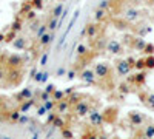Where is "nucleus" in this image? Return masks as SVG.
<instances>
[{
  "label": "nucleus",
  "mask_w": 154,
  "mask_h": 139,
  "mask_svg": "<svg viewBox=\"0 0 154 139\" xmlns=\"http://www.w3.org/2000/svg\"><path fill=\"white\" fill-rule=\"evenodd\" d=\"M134 3H143V2H147V0H133Z\"/></svg>",
  "instance_id": "60"
},
{
  "label": "nucleus",
  "mask_w": 154,
  "mask_h": 139,
  "mask_svg": "<svg viewBox=\"0 0 154 139\" xmlns=\"http://www.w3.org/2000/svg\"><path fill=\"white\" fill-rule=\"evenodd\" d=\"M133 68H136V70H139V71H142L143 68H145V59L142 57V59H137L134 62V67Z\"/></svg>",
  "instance_id": "36"
},
{
  "label": "nucleus",
  "mask_w": 154,
  "mask_h": 139,
  "mask_svg": "<svg viewBox=\"0 0 154 139\" xmlns=\"http://www.w3.org/2000/svg\"><path fill=\"white\" fill-rule=\"evenodd\" d=\"M13 46L15 50H25L26 48V39L25 37H15L13 40Z\"/></svg>",
  "instance_id": "20"
},
{
  "label": "nucleus",
  "mask_w": 154,
  "mask_h": 139,
  "mask_svg": "<svg viewBox=\"0 0 154 139\" xmlns=\"http://www.w3.org/2000/svg\"><path fill=\"white\" fill-rule=\"evenodd\" d=\"M143 102H145V105H147V107H150V108H153V110H154V94H148V96H145Z\"/></svg>",
  "instance_id": "31"
},
{
  "label": "nucleus",
  "mask_w": 154,
  "mask_h": 139,
  "mask_svg": "<svg viewBox=\"0 0 154 139\" xmlns=\"http://www.w3.org/2000/svg\"><path fill=\"white\" fill-rule=\"evenodd\" d=\"M62 136H63V138H72V132L63 127V128H62Z\"/></svg>",
  "instance_id": "49"
},
{
  "label": "nucleus",
  "mask_w": 154,
  "mask_h": 139,
  "mask_svg": "<svg viewBox=\"0 0 154 139\" xmlns=\"http://www.w3.org/2000/svg\"><path fill=\"white\" fill-rule=\"evenodd\" d=\"M145 79H147V73L140 71V73L136 74V76L130 77L128 80H130V82H133V83H136V85H143V83H145Z\"/></svg>",
  "instance_id": "16"
},
{
  "label": "nucleus",
  "mask_w": 154,
  "mask_h": 139,
  "mask_svg": "<svg viewBox=\"0 0 154 139\" xmlns=\"http://www.w3.org/2000/svg\"><path fill=\"white\" fill-rule=\"evenodd\" d=\"M63 9H65V8H63V2H62V3H59L56 8L52 9V13H51V17H56V19H59V17H60V14L63 13Z\"/></svg>",
  "instance_id": "25"
},
{
  "label": "nucleus",
  "mask_w": 154,
  "mask_h": 139,
  "mask_svg": "<svg viewBox=\"0 0 154 139\" xmlns=\"http://www.w3.org/2000/svg\"><path fill=\"white\" fill-rule=\"evenodd\" d=\"M46 31H48V25H46V23H43V25H39L37 31H35V37H37V39H39V37H40L42 34H45Z\"/></svg>",
  "instance_id": "32"
},
{
  "label": "nucleus",
  "mask_w": 154,
  "mask_h": 139,
  "mask_svg": "<svg viewBox=\"0 0 154 139\" xmlns=\"http://www.w3.org/2000/svg\"><path fill=\"white\" fill-rule=\"evenodd\" d=\"M123 19L128 23H136L140 19V13L136 8H126L125 13H123Z\"/></svg>",
  "instance_id": "4"
},
{
  "label": "nucleus",
  "mask_w": 154,
  "mask_h": 139,
  "mask_svg": "<svg viewBox=\"0 0 154 139\" xmlns=\"http://www.w3.org/2000/svg\"><path fill=\"white\" fill-rule=\"evenodd\" d=\"M119 91L122 93V94H126V93H130V87L126 85V83H120V85H119Z\"/></svg>",
  "instance_id": "44"
},
{
  "label": "nucleus",
  "mask_w": 154,
  "mask_h": 139,
  "mask_svg": "<svg viewBox=\"0 0 154 139\" xmlns=\"http://www.w3.org/2000/svg\"><path fill=\"white\" fill-rule=\"evenodd\" d=\"M126 62H128V63L131 65V67H134V62H136V59H133V57H128V59H126Z\"/></svg>",
  "instance_id": "55"
},
{
  "label": "nucleus",
  "mask_w": 154,
  "mask_h": 139,
  "mask_svg": "<svg viewBox=\"0 0 154 139\" xmlns=\"http://www.w3.org/2000/svg\"><path fill=\"white\" fill-rule=\"evenodd\" d=\"M145 45H147V42L143 40V37H136V39L133 40V48L136 50V51H143V48H145Z\"/></svg>",
  "instance_id": "19"
},
{
  "label": "nucleus",
  "mask_w": 154,
  "mask_h": 139,
  "mask_svg": "<svg viewBox=\"0 0 154 139\" xmlns=\"http://www.w3.org/2000/svg\"><path fill=\"white\" fill-rule=\"evenodd\" d=\"M45 114H48V110L45 108V105H39L37 107V116H45Z\"/></svg>",
  "instance_id": "43"
},
{
  "label": "nucleus",
  "mask_w": 154,
  "mask_h": 139,
  "mask_svg": "<svg viewBox=\"0 0 154 139\" xmlns=\"http://www.w3.org/2000/svg\"><path fill=\"white\" fill-rule=\"evenodd\" d=\"M37 40H39V45L45 48V46H49V45L54 42V34H52V31H51V33H48V31H46L45 34H42Z\"/></svg>",
  "instance_id": "12"
},
{
  "label": "nucleus",
  "mask_w": 154,
  "mask_h": 139,
  "mask_svg": "<svg viewBox=\"0 0 154 139\" xmlns=\"http://www.w3.org/2000/svg\"><path fill=\"white\" fill-rule=\"evenodd\" d=\"M80 99H82V94H79V93H74V91H72L71 94H69V99H68V100H69L71 105H76Z\"/></svg>",
  "instance_id": "26"
},
{
  "label": "nucleus",
  "mask_w": 154,
  "mask_h": 139,
  "mask_svg": "<svg viewBox=\"0 0 154 139\" xmlns=\"http://www.w3.org/2000/svg\"><path fill=\"white\" fill-rule=\"evenodd\" d=\"M48 99H51V93H48V91H43V93H40V100H42V102L48 100Z\"/></svg>",
  "instance_id": "48"
},
{
  "label": "nucleus",
  "mask_w": 154,
  "mask_h": 139,
  "mask_svg": "<svg viewBox=\"0 0 154 139\" xmlns=\"http://www.w3.org/2000/svg\"><path fill=\"white\" fill-rule=\"evenodd\" d=\"M99 25H97V22H94V23H88L86 25V37L89 40H94V39H97L99 37Z\"/></svg>",
  "instance_id": "9"
},
{
  "label": "nucleus",
  "mask_w": 154,
  "mask_h": 139,
  "mask_svg": "<svg viewBox=\"0 0 154 139\" xmlns=\"http://www.w3.org/2000/svg\"><path fill=\"white\" fill-rule=\"evenodd\" d=\"M133 40H134V39H133L131 36H125V43H131V45H133Z\"/></svg>",
  "instance_id": "54"
},
{
  "label": "nucleus",
  "mask_w": 154,
  "mask_h": 139,
  "mask_svg": "<svg viewBox=\"0 0 154 139\" xmlns=\"http://www.w3.org/2000/svg\"><path fill=\"white\" fill-rule=\"evenodd\" d=\"M131 70H133V67L126 60H117L116 62V71L119 76H126V74H130Z\"/></svg>",
  "instance_id": "6"
},
{
  "label": "nucleus",
  "mask_w": 154,
  "mask_h": 139,
  "mask_svg": "<svg viewBox=\"0 0 154 139\" xmlns=\"http://www.w3.org/2000/svg\"><path fill=\"white\" fill-rule=\"evenodd\" d=\"M14 37H15V31H13V30H11V33L5 34V40H6V42H13V40H14Z\"/></svg>",
  "instance_id": "46"
},
{
  "label": "nucleus",
  "mask_w": 154,
  "mask_h": 139,
  "mask_svg": "<svg viewBox=\"0 0 154 139\" xmlns=\"http://www.w3.org/2000/svg\"><path fill=\"white\" fill-rule=\"evenodd\" d=\"M26 19H28V20H35V13L29 9V11L26 13Z\"/></svg>",
  "instance_id": "50"
},
{
  "label": "nucleus",
  "mask_w": 154,
  "mask_h": 139,
  "mask_svg": "<svg viewBox=\"0 0 154 139\" xmlns=\"http://www.w3.org/2000/svg\"><path fill=\"white\" fill-rule=\"evenodd\" d=\"M113 5L111 0H100V2L97 3V8H102V9H110Z\"/></svg>",
  "instance_id": "33"
},
{
  "label": "nucleus",
  "mask_w": 154,
  "mask_h": 139,
  "mask_svg": "<svg viewBox=\"0 0 154 139\" xmlns=\"http://www.w3.org/2000/svg\"><path fill=\"white\" fill-rule=\"evenodd\" d=\"M54 90H56V88H54V85H52V83H49V85H46V87H45V91H48V93H52Z\"/></svg>",
  "instance_id": "52"
},
{
  "label": "nucleus",
  "mask_w": 154,
  "mask_h": 139,
  "mask_svg": "<svg viewBox=\"0 0 154 139\" xmlns=\"http://www.w3.org/2000/svg\"><path fill=\"white\" fill-rule=\"evenodd\" d=\"M94 40H97V42H96V48H97V50L106 48V43H105V40H102V37H100V39L97 37V39H94Z\"/></svg>",
  "instance_id": "41"
},
{
  "label": "nucleus",
  "mask_w": 154,
  "mask_h": 139,
  "mask_svg": "<svg viewBox=\"0 0 154 139\" xmlns=\"http://www.w3.org/2000/svg\"><path fill=\"white\" fill-rule=\"evenodd\" d=\"M20 110H14V111H11V113H10V116H8V117H10V120H13V122H17V120H19V117H20Z\"/></svg>",
  "instance_id": "34"
},
{
  "label": "nucleus",
  "mask_w": 154,
  "mask_h": 139,
  "mask_svg": "<svg viewBox=\"0 0 154 139\" xmlns=\"http://www.w3.org/2000/svg\"><path fill=\"white\" fill-rule=\"evenodd\" d=\"M35 73H37V70H35V68H32V70H31V73H29V76H31V79H32V77L35 76Z\"/></svg>",
  "instance_id": "58"
},
{
  "label": "nucleus",
  "mask_w": 154,
  "mask_h": 139,
  "mask_svg": "<svg viewBox=\"0 0 154 139\" xmlns=\"http://www.w3.org/2000/svg\"><path fill=\"white\" fill-rule=\"evenodd\" d=\"M66 77H68L69 80H72V79L76 77V71H74V70H71V71H68V73H66Z\"/></svg>",
  "instance_id": "51"
},
{
  "label": "nucleus",
  "mask_w": 154,
  "mask_h": 139,
  "mask_svg": "<svg viewBox=\"0 0 154 139\" xmlns=\"http://www.w3.org/2000/svg\"><path fill=\"white\" fill-rule=\"evenodd\" d=\"M69 108H71V104H69V100H66V99H62V100L56 102V111L60 113V114L69 113Z\"/></svg>",
  "instance_id": "10"
},
{
  "label": "nucleus",
  "mask_w": 154,
  "mask_h": 139,
  "mask_svg": "<svg viewBox=\"0 0 154 139\" xmlns=\"http://www.w3.org/2000/svg\"><path fill=\"white\" fill-rule=\"evenodd\" d=\"M6 63H8L10 68H20L22 63H23V59L20 57V56H17V54H13V56H10V57L6 59Z\"/></svg>",
  "instance_id": "11"
},
{
  "label": "nucleus",
  "mask_w": 154,
  "mask_h": 139,
  "mask_svg": "<svg viewBox=\"0 0 154 139\" xmlns=\"http://www.w3.org/2000/svg\"><path fill=\"white\" fill-rule=\"evenodd\" d=\"M143 136L148 138V139H153L154 138V124H148L143 130Z\"/></svg>",
  "instance_id": "23"
},
{
  "label": "nucleus",
  "mask_w": 154,
  "mask_h": 139,
  "mask_svg": "<svg viewBox=\"0 0 154 139\" xmlns=\"http://www.w3.org/2000/svg\"><path fill=\"white\" fill-rule=\"evenodd\" d=\"M148 33H151V26H147V28H139V30H137V34H139L140 37H145Z\"/></svg>",
  "instance_id": "38"
},
{
  "label": "nucleus",
  "mask_w": 154,
  "mask_h": 139,
  "mask_svg": "<svg viewBox=\"0 0 154 139\" xmlns=\"http://www.w3.org/2000/svg\"><path fill=\"white\" fill-rule=\"evenodd\" d=\"M52 125L56 128H63V127H65V122H63V119L60 116H56V119L52 120Z\"/></svg>",
  "instance_id": "35"
},
{
  "label": "nucleus",
  "mask_w": 154,
  "mask_h": 139,
  "mask_svg": "<svg viewBox=\"0 0 154 139\" xmlns=\"http://www.w3.org/2000/svg\"><path fill=\"white\" fill-rule=\"evenodd\" d=\"M89 108H91V107H89V104H88V102L80 99V100L77 102V104L74 105V113H76L79 117H83V116H86V114H88Z\"/></svg>",
  "instance_id": "5"
},
{
  "label": "nucleus",
  "mask_w": 154,
  "mask_h": 139,
  "mask_svg": "<svg viewBox=\"0 0 154 139\" xmlns=\"http://www.w3.org/2000/svg\"><path fill=\"white\" fill-rule=\"evenodd\" d=\"M62 74H65V70H63V68H59V70H57V76H62Z\"/></svg>",
  "instance_id": "57"
},
{
  "label": "nucleus",
  "mask_w": 154,
  "mask_h": 139,
  "mask_svg": "<svg viewBox=\"0 0 154 139\" xmlns=\"http://www.w3.org/2000/svg\"><path fill=\"white\" fill-rule=\"evenodd\" d=\"M143 51L147 54H153L154 53V45L153 43H147V45H145V48H143Z\"/></svg>",
  "instance_id": "45"
},
{
  "label": "nucleus",
  "mask_w": 154,
  "mask_h": 139,
  "mask_svg": "<svg viewBox=\"0 0 154 139\" xmlns=\"http://www.w3.org/2000/svg\"><path fill=\"white\" fill-rule=\"evenodd\" d=\"M108 17V9H102V8H96L94 9V13H93V19H94V22H102L105 20V19Z\"/></svg>",
  "instance_id": "13"
},
{
  "label": "nucleus",
  "mask_w": 154,
  "mask_h": 139,
  "mask_svg": "<svg viewBox=\"0 0 154 139\" xmlns=\"http://www.w3.org/2000/svg\"><path fill=\"white\" fill-rule=\"evenodd\" d=\"M48 59H49V53L45 51L42 56H40V60H39V65H42V67H45V65L48 63Z\"/></svg>",
  "instance_id": "37"
},
{
  "label": "nucleus",
  "mask_w": 154,
  "mask_h": 139,
  "mask_svg": "<svg viewBox=\"0 0 154 139\" xmlns=\"http://www.w3.org/2000/svg\"><path fill=\"white\" fill-rule=\"evenodd\" d=\"M72 93V88H68V90H65V94H71Z\"/></svg>",
  "instance_id": "59"
},
{
  "label": "nucleus",
  "mask_w": 154,
  "mask_h": 139,
  "mask_svg": "<svg viewBox=\"0 0 154 139\" xmlns=\"http://www.w3.org/2000/svg\"><path fill=\"white\" fill-rule=\"evenodd\" d=\"M35 105V100L31 97V99H26V100H22L20 102V113H26V111H29L32 107Z\"/></svg>",
  "instance_id": "14"
},
{
  "label": "nucleus",
  "mask_w": 154,
  "mask_h": 139,
  "mask_svg": "<svg viewBox=\"0 0 154 139\" xmlns=\"http://www.w3.org/2000/svg\"><path fill=\"white\" fill-rule=\"evenodd\" d=\"M94 74L97 79H108L111 76V67L106 62H100L94 67Z\"/></svg>",
  "instance_id": "1"
},
{
  "label": "nucleus",
  "mask_w": 154,
  "mask_h": 139,
  "mask_svg": "<svg viewBox=\"0 0 154 139\" xmlns=\"http://www.w3.org/2000/svg\"><path fill=\"white\" fill-rule=\"evenodd\" d=\"M48 77H49V73H48V71H37V73H35V76H34L32 79H34V82L45 83V82L48 80Z\"/></svg>",
  "instance_id": "18"
},
{
  "label": "nucleus",
  "mask_w": 154,
  "mask_h": 139,
  "mask_svg": "<svg viewBox=\"0 0 154 139\" xmlns=\"http://www.w3.org/2000/svg\"><path fill=\"white\" fill-rule=\"evenodd\" d=\"M51 94H52L51 97H52L54 100H56V102H57V100H62V99H65V91H60V90H54V91L51 93Z\"/></svg>",
  "instance_id": "28"
},
{
  "label": "nucleus",
  "mask_w": 154,
  "mask_h": 139,
  "mask_svg": "<svg viewBox=\"0 0 154 139\" xmlns=\"http://www.w3.org/2000/svg\"><path fill=\"white\" fill-rule=\"evenodd\" d=\"M60 2H66V0H60Z\"/></svg>",
  "instance_id": "62"
},
{
  "label": "nucleus",
  "mask_w": 154,
  "mask_h": 139,
  "mask_svg": "<svg viewBox=\"0 0 154 139\" xmlns=\"http://www.w3.org/2000/svg\"><path fill=\"white\" fill-rule=\"evenodd\" d=\"M28 122H29V117L26 116L25 113H22L20 117H19V120H17V124H20V125H25V124H28Z\"/></svg>",
  "instance_id": "40"
},
{
  "label": "nucleus",
  "mask_w": 154,
  "mask_h": 139,
  "mask_svg": "<svg viewBox=\"0 0 154 139\" xmlns=\"http://www.w3.org/2000/svg\"><path fill=\"white\" fill-rule=\"evenodd\" d=\"M43 105H45V108H46L48 111H52V110H56V100L51 97V99H48V100H45Z\"/></svg>",
  "instance_id": "29"
},
{
  "label": "nucleus",
  "mask_w": 154,
  "mask_h": 139,
  "mask_svg": "<svg viewBox=\"0 0 154 139\" xmlns=\"http://www.w3.org/2000/svg\"><path fill=\"white\" fill-rule=\"evenodd\" d=\"M29 28H31V31H37V28H39V22H32Z\"/></svg>",
  "instance_id": "53"
},
{
  "label": "nucleus",
  "mask_w": 154,
  "mask_h": 139,
  "mask_svg": "<svg viewBox=\"0 0 154 139\" xmlns=\"http://www.w3.org/2000/svg\"><path fill=\"white\" fill-rule=\"evenodd\" d=\"M88 116H89V122H91L94 127H100V125L103 124V114H102L99 110H96V108L91 110V108H89Z\"/></svg>",
  "instance_id": "3"
},
{
  "label": "nucleus",
  "mask_w": 154,
  "mask_h": 139,
  "mask_svg": "<svg viewBox=\"0 0 154 139\" xmlns=\"http://www.w3.org/2000/svg\"><path fill=\"white\" fill-rule=\"evenodd\" d=\"M128 22H126L125 20V19H123V20H114V26H116V30H120V31H125L126 30V28H128Z\"/></svg>",
  "instance_id": "24"
},
{
  "label": "nucleus",
  "mask_w": 154,
  "mask_h": 139,
  "mask_svg": "<svg viewBox=\"0 0 154 139\" xmlns=\"http://www.w3.org/2000/svg\"><path fill=\"white\" fill-rule=\"evenodd\" d=\"M110 54H122L123 53V43L119 42V40H116V39H111L110 42L106 43V48H105Z\"/></svg>",
  "instance_id": "2"
},
{
  "label": "nucleus",
  "mask_w": 154,
  "mask_h": 139,
  "mask_svg": "<svg viewBox=\"0 0 154 139\" xmlns=\"http://www.w3.org/2000/svg\"><path fill=\"white\" fill-rule=\"evenodd\" d=\"M3 77H5V70L0 67V80H3Z\"/></svg>",
  "instance_id": "56"
},
{
  "label": "nucleus",
  "mask_w": 154,
  "mask_h": 139,
  "mask_svg": "<svg viewBox=\"0 0 154 139\" xmlns=\"http://www.w3.org/2000/svg\"><path fill=\"white\" fill-rule=\"evenodd\" d=\"M128 117H130L133 125H142L143 124V116L140 113H137V111H131Z\"/></svg>",
  "instance_id": "17"
},
{
  "label": "nucleus",
  "mask_w": 154,
  "mask_h": 139,
  "mask_svg": "<svg viewBox=\"0 0 154 139\" xmlns=\"http://www.w3.org/2000/svg\"><path fill=\"white\" fill-rule=\"evenodd\" d=\"M20 80H22L20 68H10V71H8V82H10L11 85H17Z\"/></svg>",
  "instance_id": "7"
},
{
  "label": "nucleus",
  "mask_w": 154,
  "mask_h": 139,
  "mask_svg": "<svg viewBox=\"0 0 154 139\" xmlns=\"http://www.w3.org/2000/svg\"><path fill=\"white\" fill-rule=\"evenodd\" d=\"M32 97V90L28 87V88H23L19 94L15 96V99H17V102H22V100H26V99H31Z\"/></svg>",
  "instance_id": "15"
},
{
  "label": "nucleus",
  "mask_w": 154,
  "mask_h": 139,
  "mask_svg": "<svg viewBox=\"0 0 154 139\" xmlns=\"http://www.w3.org/2000/svg\"><path fill=\"white\" fill-rule=\"evenodd\" d=\"M31 5H32V8H35V9H42V8H43L42 0H32Z\"/></svg>",
  "instance_id": "47"
},
{
  "label": "nucleus",
  "mask_w": 154,
  "mask_h": 139,
  "mask_svg": "<svg viewBox=\"0 0 154 139\" xmlns=\"http://www.w3.org/2000/svg\"><path fill=\"white\" fill-rule=\"evenodd\" d=\"M76 54L79 56V57H85V56L88 54V46L85 43H79L76 46Z\"/></svg>",
  "instance_id": "22"
},
{
  "label": "nucleus",
  "mask_w": 154,
  "mask_h": 139,
  "mask_svg": "<svg viewBox=\"0 0 154 139\" xmlns=\"http://www.w3.org/2000/svg\"><path fill=\"white\" fill-rule=\"evenodd\" d=\"M79 14H80V11L77 9V11H74V14H72V17H71V20H69V23H68V26H66V30H65V33L63 34H69V31L72 30V26L76 25V22H77V19H79Z\"/></svg>",
  "instance_id": "21"
},
{
  "label": "nucleus",
  "mask_w": 154,
  "mask_h": 139,
  "mask_svg": "<svg viewBox=\"0 0 154 139\" xmlns=\"http://www.w3.org/2000/svg\"><path fill=\"white\" fill-rule=\"evenodd\" d=\"M145 68L154 70V56L153 54H148V57H145Z\"/></svg>",
  "instance_id": "27"
},
{
  "label": "nucleus",
  "mask_w": 154,
  "mask_h": 139,
  "mask_svg": "<svg viewBox=\"0 0 154 139\" xmlns=\"http://www.w3.org/2000/svg\"><path fill=\"white\" fill-rule=\"evenodd\" d=\"M57 23H59V19L51 17V20L46 23V25H48V30H49V31H56V30H57Z\"/></svg>",
  "instance_id": "30"
},
{
  "label": "nucleus",
  "mask_w": 154,
  "mask_h": 139,
  "mask_svg": "<svg viewBox=\"0 0 154 139\" xmlns=\"http://www.w3.org/2000/svg\"><path fill=\"white\" fill-rule=\"evenodd\" d=\"M11 30H13V31H15V33H17V31H20V30H22V20H19V19H17V20L11 25Z\"/></svg>",
  "instance_id": "39"
},
{
  "label": "nucleus",
  "mask_w": 154,
  "mask_h": 139,
  "mask_svg": "<svg viewBox=\"0 0 154 139\" xmlns=\"http://www.w3.org/2000/svg\"><path fill=\"white\" fill-rule=\"evenodd\" d=\"M56 116H57V113H54V111H48V117H46V125L52 124V120L56 119Z\"/></svg>",
  "instance_id": "42"
},
{
  "label": "nucleus",
  "mask_w": 154,
  "mask_h": 139,
  "mask_svg": "<svg viewBox=\"0 0 154 139\" xmlns=\"http://www.w3.org/2000/svg\"><path fill=\"white\" fill-rule=\"evenodd\" d=\"M79 77L82 79V82L88 83V85H93V83H96V74H94V70H83L80 71Z\"/></svg>",
  "instance_id": "8"
},
{
  "label": "nucleus",
  "mask_w": 154,
  "mask_h": 139,
  "mask_svg": "<svg viewBox=\"0 0 154 139\" xmlns=\"http://www.w3.org/2000/svg\"><path fill=\"white\" fill-rule=\"evenodd\" d=\"M153 3H154V0H153Z\"/></svg>",
  "instance_id": "64"
},
{
  "label": "nucleus",
  "mask_w": 154,
  "mask_h": 139,
  "mask_svg": "<svg viewBox=\"0 0 154 139\" xmlns=\"http://www.w3.org/2000/svg\"><path fill=\"white\" fill-rule=\"evenodd\" d=\"M0 120H2V117H0Z\"/></svg>",
  "instance_id": "63"
},
{
  "label": "nucleus",
  "mask_w": 154,
  "mask_h": 139,
  "mask_svg": "<svg viewBox=\"0 0 154 139\" xmlns=\"http://www.w3.org/2000/svg\"><path fill=\"white\" fill-rule=\"evenodd\" d=\"M2 40H5V34L0 33V42H2Z\"/></svg>",
  "instance_id": "61"
}]
</instances>
